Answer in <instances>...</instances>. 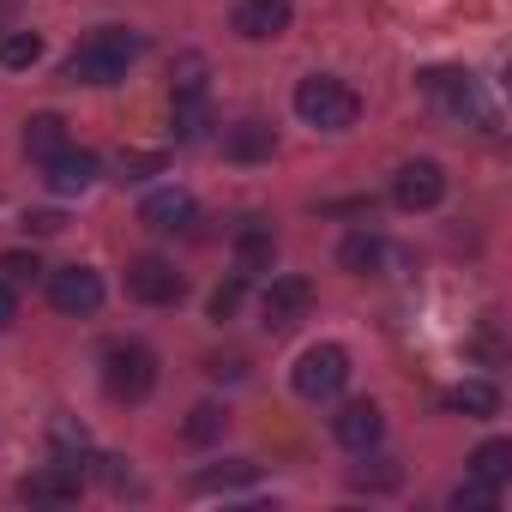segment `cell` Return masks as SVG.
Returning a JSON list of instances; mask_svg holds the SVG:
<instances>
[{
    "label": "cell",
    "mask_w": 512,
    "mask_h": 512,
    "mask_svg": "<svg viewBox=\"0 0 512 512\" xmlns=\"http://www.w3.org/2000/svg\"><path fill=\"white\" fill-rule=\"evenodd\" d=\"M127 296H133V302H145V308H175V302L187 296V278H181L169 260L145 253V260H133V266H127Z\"/></svg>",
    "instance_id": "52a82bcc"
},
{
    "label": "cell",
    "mask_w": 512,
    "mask_h": 512,
    "mask_svg": "<svg viewBox=\"0 0 512 512\" xmlns=\"http://www.w3.org/2000/svg\"><path fill=\"white\" fill-rule=\"evenodd\" d=\"M278 151V133L266 127V121H235L229 133H223V157L229 163H266Z\"/></svg>",
    "instance_id": "e0dca14e"
},
{
    "label": "cell",
    "mask_w": 512,
    "mask_h": 512,
    "mask_svg": "<svg viewBox=\"0 0 512 512\" xmlns=\"http://www.w3.org/2000/svg\"><path fill=\"white\" fill-rule=\"evenodd\" d=\"M103 175V163H97V151H85V145H61L55 157H43V181L67 199V193H85L91 181Z\"/></svg>",
    "instance_id": "4fadbf2b"
},
{
    "label": "cell",
    "mask_w": 512,
    "mask_h": 512,
    "mask_svg": "<svg viewBox=\"0 0 512 512\" xmlns=\"http://www.w3.org/2000/svg\"><path fill=\"white\" fill-rule=\"evenodd\" d=\"M446 410H452V416H470V422L500 416V386H494V380H458V386L446 392Z\"/></svg>",
    "instance_id": "d6986e66"
},
{
    "label": "cell",
    "mask_w": 512,
    "mask_h": 512,
    "mask_svg": "<svg viewBox=\"0 0 512 512\" xmlns=\"http://www.w3.org/2000/svg\"><path fill=\"white\" fill-rule=\"evenodd\" d=\"M151 386H157V356L145 344L127 338V344L103 350V392L115 404H139V398H151Z\"/></svg>",
    "instance_id": "277c9868"
},
{
    "label": "cell",
    "mask_w": 512,
    "mask_h": 512,
    "mask_svg": "<svg viewBox=\"0 0 512 512\" xmlns=\"http://www.w3.org/2000/svg\"><path fill=\"white\" fill-rule=\"evenodd\" d=\"M332 440L344 446V452H374L380 440H386V410L374 404V398H356V404H344L338 416H332Z\"/></svg>",
    "instance_id": "30bf717a"
},
{
    "label": "cell",
    "mask_w": 512,
    "mask_h": 512,
    "mask_svg": "<svg viewBox=\"0 0 512 512\" xmlns=\"http://www.w3.org/2000/svg\"><path fill=\"white\" fill-rule=\"evenodd\" d=\"M169 127H175V145H199L211 133V97L205 91H169Z\"/></svg>",
    "instance_id": "2e32d148"
},
{
    "label": "cell",
    "mask_w": 512,
    "mask_h": 512,
    "mask_svg": "<svg viewBox=\"0 0 512 512\" xmlns=\"http://www.w3.org/2000/svg\"><path fill=\"white\" fill-rule=\"evenodd\" d=\"M205 374H211V380H247V362H241V356H229V362H223V356H211V362H205Z\"/></svg>",
    "instance_id": "4dcf8cb0"
},
{
    "label": "cell",
    "mask_w": 512,
    "mask_h": 512,
    "mask_svg": "<svg viewBox=\"0 0 512 512\" xmlns=\"http://www.w3.org/2000/svg\"><path fill=\"white\" fill-rule=\"evenodd\" d=\"M296 115H302L308 127H320V133H344V127H356V121H362V97H356L344 79L314 73V79H302V85H296Z\"/></svg>",
    "instance_id": "7a4b0ae2"
},
{
    "label": "cell",
    "mask_w": 512,
    "mask_h": 512,
    "mask_svg": "<svg viewBox=\"0 0 512 512\" xmlns=\"http://www.w3.org/2000/svg\"><path fill=\"white\" fill-rule=\"evenodd\" d=\"M193 193L187 187H157L145 205H139V223L151 229V235H181V229H193Z\"/></svg>",
    "instance_id": "9a60e30c"
},
{
    "label": "cell",
    "mask_w": 512,
    "mask_h": 512,
    "mask_svg": "<svg viewBox=\"0 0 512 512\" xmlns=\"http://www.w3.org/2000/svg\"><path fill=\"white\" fill-rule=\"evenodd\" d=\"M157 169H163L157 151H133V157H121V181H145V175H157Z\"/></svg>",
    "instance_id": "f546056e"
},
{
    "label": "cell",
    "mask_w": 512,
    "mask_h": 512,
    "mask_svg": "<svg viewBox=\"0 0 512 512\" xmlns=\"http://www.w3.org/2000/svg\"><path fill=\"white\" fill-rule=\"evenodd\" d=\"M61 145H67V121H61V115H31V121H25V157L43 163V157H55Z\"/></svg>",
    "instance_id": "7402d4cb"
},
{
    "label": "cell",
    "mask_w": 512,
    "mask_h": 512,
    "mask_svg": "<svg viewBox=\"0 0 512 512\" xmlns=\"http://www.w3.org/2000/svg\"><path fill=\"white\" fill-rule=\"evenodd\" d=\"M25 229H31V235H55V229H67V217H61V211H31Z\"/></svg>",
    "instance_id": "1f68e13d"
},
{
    "label": "cell",
    "mask_w": 512,
    "mask_h": 512,
    "mask_svg": "<svg viewBox=\"0 0 512 512\" xmlns=\"http://www.w3.org/2000/svg\"><path fill=\"white\" fill-rule=\"evenodd\" d=\"M49 308L67 314V320H91L103 308V278L91 266H61L49 272Z\"/></svg>",
    "instance_id": "8992f818"
},
{
    "label": "cell",
    "mask_w": 512,
    "mask_h": 512,
    "mask_svg": "<svg viewBox=\"0 0 512 512\" xmlns=\"http://www.w3.org/2000/svg\"><path fill=\"white\" fill-rule=\"evenodd\" d=\"M290 19H296L290 0H241L229 25H235V37H247V43H272V37L290 31Z\"/></svg>",
    "instance_id": "5bb4252c"
},
{
    "label": "cell",
    "mask_w": 512,
    "mask_h": 512,
    "mask_svg": "<svg viewBox=\"0 0 512 512\" xmlns=\"http://www.w3.org/2000/svg\"><path fill=\"white\" fill-rule=\"evenodd\" d=\"M440 199H446V169L434 157H416L392 175V205L398 211H434Z\"/></svg>",
    "instance_id": "9c48e42d"
},
{
    "label": "cell",
    "mask_w": 512,
    "mask_h": 512,
    "mask_svg": "<svg viewBox=\"0 0 512 512\" xmlns=\"http://www.w3.org/2000/svg\"><path fill=\"white\" fill-rule=\"evenodd\" d=\"M260 482V464H247V458H229V464H211V470H193V494H235V488H253Z\"/></svg>",
    "instance_id": "ac0fdd59"
},
{
    "label": "cell",
    "mask_w": 512,
    "mask_h": 512,
    "mask_svg": "<svg viewBox=\"0 0 512 512\" xmlns=\"http://www.w3.org/2000/svg\"><path fill=\"white\" fill-rule=\"evenodd\" d=\"M452 506H464V512H488V506H500V488H494V482L464 476V482L452 488Z\"/></svg>",
    "instance_id": "4316f807"
},
{
    "label": "cell",
    "mask_w": 512,
    "mask_h": 512,
    "mask_svg": "<svg viewBox=\"0 0 512 512\" xmlns=\"http://www.w3.org/2000/svg\"><path fill=\"white\" fill-rule=\"evenodd\" d=\"M43 61V37L37 31H0V67L7 73H31Z\"/></svg>",
    "instance_id": "d4e9b609"
},
{
    "label": "cell",
    "mask_w": 512,
    "mask_h": 512,
    "mask_svg": "<svg viewBox=\"0 0 512 512\" xmlns=\"http://www.w3.org/2000/svg\"><path fill=\"white\" fill-rule=\"evenodd\" d=\"M338 266H344V272H356V278L380 272V266H386V241H380L374 229H356V235H344V241H338Z\"/></svg>",
    "instance_id": "ffe728a7"
},
{
    "label": "cell",
    "mask_w": 512,
    "mask_h": 512,
    "mask_svg": "<svg viewBox=\"0 0 512 512\" xmlns=\"http://www.w3.org/2000/svg\"><path fill=\"white\" fill-rule=\"evenodd\" d=\"M308 308H314V284L308 278H272L266 284V296H260V320H266V332H296L302 320H308Z\"/></svg>",
    "instance_id": "ba28073f"
},
{
    "label": "cell",
    "mask_w": 512,
    "mask_h": 512,
    "mask_svg": "<svg viewBox=\"0 0 512 512\" xmlns=\"http://www.w3.org/2000/svg\"><path fill=\"white\" fill-rule=\"evenodd\" d=\"M19 7H25V0H0V19H13Z\"/></svg>",
    "instance_id": "836d02e7"
},
{
    "label": "cell",
    "mask_w": 512,
    "mask_h": 512,
    "mask_svg": "<svg viewBox=\"0 0 512 512\" xmlns=\"http://www.w3.org/2000/svg\"><path fill=\"white\" fill-rule=\"evenodd\" d=\"M368 464H356L350 470V488H368V494H392L398 482H404V470H398V458H380V446L374 452H362Z\"/></svg>",
    "instance_id": "44dd1931"
},
{
    "label": "cell",
    "mask_w": 512,
    "mask_h": 512,
    "mask_svg": "<svg viewBox=\"0 0 512 512\" xmlns=\"http://www.w3.org/2000/svg\"><path fill=\"white\" fill-rule=\"evenodd\" d=\"M422 97L440 103L452 121H476L482 133H494V109L482 103L476 73H464V67H428V73H422Z\"/></svg>",
    "instance_id": "3957f363"
},
{
    "label": "cell",
    "mask_w": 512,
    "mask_h": 512,
    "mask_svg": "<svg viewBox=\"0 0 512 512\" xmlns=\"http://www.w3.org/2000/svg\"><path fill=\"white\" fill-rule=\"evenodd\" d=\"M139 55H145V37H133V31H97V37H85L67 55L61 79L67 85H115V79H127V67Z\"/></svg>",
    "instance_id": "6da1fadb"
},
{
    "label": "cell",
    "mask_w": 512,
    "mask_h": 512,
    "mask_svg": "<svg viewBox=\"0 0 512 512\" xmlns=\"http://www.w3.org/2000/svg\"><path fill=\"white\" fill-rule=\"evenodd\" d=\"M241 296H247V278H241V272H235V278H223V284L211 290V320H235Z\"/></svg>",
    "instance_id": "83f0119b"
},
{
    "label": "cell",
    "mask_w": 512,
    "mask_h": 512,
    "mask_svg": "<svg viewBox=\"0 0 512 512\" xmlns=\"http://www.w3.org/2000/svg\"><path fill=\"white\" fill-rule=\"evenodd\" d=\"M344 386H350V350L344 344H308L302 362H296V392L314 398V404H326Z\"/></svg>",
    "instance_id": "5b68a950"
},
{
    "label": "cell",
    "mask_w": 512,
    "mask_h": 512,
    "mask_svg": "<svg viewBox=\"0 0 512 512\" xmlns=\"http://www.w3.org/2000/svg\"><path fill=\"white\" fill-rule=\"evenodd\" d=\"M229 253H235V272H241V278L272 272V260H278V229H272L266 217H241L235 235H229Z\"/></svg>",
    "instance_id": "7c38bea8"
},
{
    "label": "cell",
    "mask_w": 512,
    "mask_h": 512,
    "mask_svg": "<svg viewBox=\"0 0 512 512\" xmlns=\"http://www.w3.org/2000/svg\"><path fill=\"white\" fill-rule=\"evenodd\" d=\"M223 428H229V410L223 404H193L187 422H181V440L187 446H211V440H223Z\"/></svg>",
    "instance_id": "603a6c76"
},
{
    "label": "cell",
    "mask_w": 512,
    "mask_h": 512,
    "mask_svg": "<svg viewBox=\"0 0 512 512\" xmlns=\"http://www.w3.org/2000/svg\"><path fill=\"white\" fill-rule=\"evenodd\" d=\"M0 272H7V284H31L43 266H37V253H19L13 247V253H0Z\"/></svg>",
    "instance_id": "f1b7e54d"
},
{
    "label": "cell",
    "mask_w": 512,
    "mask_h": 512,
    "mask_svg": "<svg viewBox=\"0 0 512 512\" xmlns=\"http://www.w3.org/2000/svg\"><path fill=\"white\" fill-rule=\"evenodd\" d=\"M49 446H55L61 464H79V470L97 464V458H91V434H85L79 422H55V428H49Z\"/></svg>",
    "instance_id": "484cf974"
},
{
    "label": "cell",
    "mask_w": 512,
    "mask_h": 512,
    "mask_svg": "<svg viewBox=\"0 0 512 512\" xmlns=\"http://www.w3.org/2000/svg\"><path fill=\"white\" fill-rule=\"evenodd\" d=\"M85 494V470L79 464H43V470H31L25 482H19V500L25 506H73Z\"/></svg>",
    "instance_id": "8fae6325"
},
{
    "label": "cell",
    "mask_w": 512,
    "mask_h": 512,
    "mask_svg": "<svg viewBox=\"0 0 512 512\" xmlns=\"http://www.w3.org/2000/svg\"><path fill=\"white\" fill-rule=\"evenodd\" d=\"M470 476L500 488V482L512 476V440H482V446L470 452Z\"/></svg>",
    "instance_id": "cb8c5ba5"
},
{
    "label": "cell",
    "mask_w": 512,
    "mask_h": 512,
    "mask_svg": "<svg viewBox=\"0 0 512 512\" xmlns=\"http://www.w3.org/2000/svg\"><path fill=\"white\" fill-rule=\"evenodd\" d=\"M13 320H19V296H13V284H7V278H0V332H7Z\"/></svg>",
    "instance_id": "d6a6232c"
}]
</instances>
